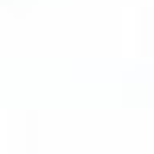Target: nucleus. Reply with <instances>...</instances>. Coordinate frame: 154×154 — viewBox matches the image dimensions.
<instances>
[]
</instances>
